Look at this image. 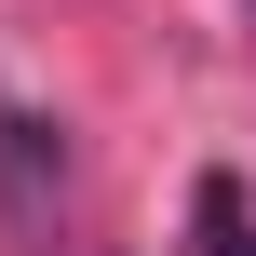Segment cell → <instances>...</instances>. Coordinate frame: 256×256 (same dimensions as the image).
<instances>
[{"label":"cell","mask_w":256,"mask_h":256,"mask_svg":"<svg viewBox=\"0 0 256 256\" xmlns=\"http://www.w3.org/2000/svg\"><path fill=\"white\" fill-rule=\"evenodd\" d=\"M189 230H202V256H256V216H243V176H202V189H189Z\"/></svg>","instance_id":"6da1fadb"}]
</instances>
